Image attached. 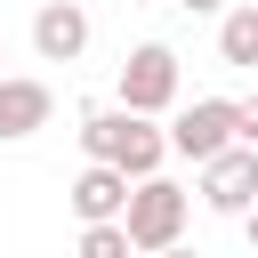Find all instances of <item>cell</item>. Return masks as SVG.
Masks as SVG:
<instances>
[{
    "mask_svg": "<svg viewBox=\"0 0 258 258\" xmlns=\"http://www.w3.org/2000/svg\"><path fill=\"white\" fill-rule=\"evenodd\" d=\"M81 153H89V161H113L121 177H161L169 129L145 121V113H129V105H89V113H81Z\"/></svg>",
    "mask_w": 258,
    "mask_h": 258,
    "instance_id": "1",
    "label": "cell"
},
{
    "mask_svg": "<svg viewBox=\"0 0 258 258\" xmlns=\"http://www.w3.org/2000/svg\"><path fill=\"white\" fill-rule=\"evenodd\" d=\"M113 97H121L129 113H145V121L177 113V48H169V40H137V48L121 56V73H113Z\"/></svg>",
    "mask_w": 258,
    "mask_h": 258,
    "instance_id": "2",
    "label": "cell"
},
{
    "mask_svg": "<svg viewBox=\"0 0 258 258\" xmlns=\"http://www.w3.org/2000/svg\"><path fill=\"white\" fill-rule=\"evenodd\" d=\"M185 210H194V194L185 185H169V177H137V194H129V242H137V258H161V250H177L185 242Z\"/></svg>",
    "mask_w": 258,
    "mask_h": 258,
    "instance_id": "3",
    "label": "cell"
},
{
    "mask_svg": "<svg viewBox=\"0 0 258 258\" xmlns=\"http://www.w3.org/2000/svg\"><path fill=\"white\" fill-rule=\"evenodd\" d=\"M226 145H242V97H194L169 113V153H185L194 169L218 161Z\"/></svg>",
    "mask_w": 258,
    "mask_h": 258,
    "instance_id": "4",
    "label": "cell"
},
{
    "mask_svg": "<svg viewBox=\"0 0 258 258\" xmlns=\"http://www.w3.org/2000/svg\"><path fill=\"white\" fill-rule=\"evenodd\" d=\"M202 210H218V218L258 210V145H226L218 161H202Z\"/></svg>",
    "mask_w": 258,
    "mask_h": 258,
    "instance_id": "5",
    "label": "cell"
},
{
    "mask_svg": "<svg viewBox=\"0 0 258 258\" xmlns=\"http://www.w3.org/2000/svg\"><path fill=\"white\" fill-rule=\"evenodd\" d=\"M48 121H56V89H48V81H32V73H8V81H0V145L40 137Z\"/></svg>",
    "mask_w": 258,
    "mask_h": 258,
    "instance_id": "6",
    "label": "cell"
},
{
    "mask_svg": "<svg viewBox=\"0 0 258 258\" xmlns=\"http://www.w3.org/2000/svg\"><path fill=\"white\" fill-rule=\"evenodd\" d=\"M89 8L81 0H40V16H32V48H40V64H81V48H89Z\"/></svg>",
    "mask_w": 258,
    "mask_h": 258,
    "instance_id": "7",
    "label": "cell"
},
{
    "mask_svg": "<svg viewBox=\"0 0 258 258\" xmlns=\"http://www.w3.org/2000/svg\"><path fill=\"white\" fill-rule=\"evenodd\" d=\"M73 210H81V226H113V218H129V194H137V177H121L113 161H89L73 185Z\"/></svg>",
    "mask_w": 258,
    "mask_h": 258,
    "instance_id": "8",
    "label": "cell"
},
{
    "mask_svg": "<svg viewBox=\"0 0 258 258\" xmlns=\"http://www.w3.org/2000/svg\"><path fill=\"white\" fill-rule=\"evenodd\" d=\"M218 56H226L234 73H258V0H234V8L218 16Z\"/></svg>",
    "mask_w": 258,
    "mask_h": 258,
    "instance_id": "9",
    "label": "cell"
},
{
    "mask_svg": "<svg viewBox=\"0 0 258 258\" xmlns=\"http://www.w3.org/2000/svg\"><path fill=\"white\" fill-rule=\"evenodd\" d=\"M73 258H137V242H129V226L113 218V226H81V250Z\"/></svg>",
    "mask_w": 258,
    "mask_h": 258,
    "instance_id": "10",
    "label": "cell"
},
{
    "mask_svg": "<svg viewBox=\"0 0 258 258\" xmlns=\"http://www.w3.org/2000/svg\"><path fill=\"white\" fill-rule=\"evenodd\" d=\"M242 145H258V97H242Z\"/></svg>",
    "mask_w": 258,
    "mask_h": 258,
    "instance_id": "11",
    "label": "cell"
},
{
    "mask_svg": "<svg viewBox=\"0 0 258 258\" xmlns=\"http://www.w3.org/2000/svg\"><path fill=\"white\" fill-rule=\"evenodd\" d=\"M177 8H194V16H226L234 0H177Z\"/></svg>",
    "mask_w": 258,
    "mask_h": 258,
    "instance_id": "12",
    "label": "cell"
},
{
    "mask_svg": "<svg viewBox=\"0 0 258 258\" xmlns=\"http://www.w3.org/2000/svg\"><path fill=\"white\" fill-rule=\"evenodd\" d=\"M161 258H202V250H185V242H177V250H161Z\"/></svg>",
    "mask_w": 258,
    "mask_h": 258,
    "instance_id": "13",
    "label": "cell"
},
{
    "mask_svg": "<svg viewBox=\"0 0 258 258\" xmlns=\"http://www.w3.org/2000/svg\"><path fill=\"white\" fill-rule=\"evenodd\" d=\"M242 226H250V250H258V210H250V218H242Z\"/></svg>",
    "mask_w": 258,
    "mask_h": 258,
    "instance_id": "14",
    "label": "cell"
},
{
    "mask_svg": "<svg viewBox=\"0 0 258 258\" xmlns=\"http://www.w3.org/2000/svg\"><path fill=\"white\" fill-rule=\"evenodd\" d=\"M0 64H8V48H0ZM0 81H8V73H0Z\"/></svg>",
    "mask_w": 258,
    "mask_h": 258,
    "instance_id": "15",
    "label": "cell"
}]
</instances>
